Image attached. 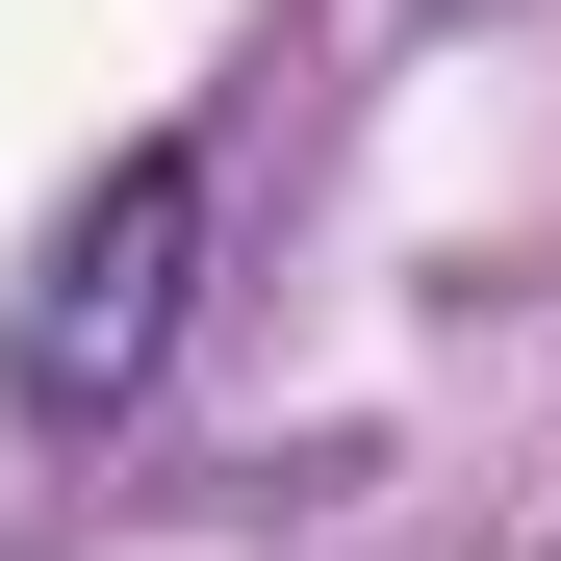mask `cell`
Masks as SVG:
<instances>
[{"label": "cell", "mask_w": 561, "mask_h": 561, "mask_svg": "<svg viewBox=\"0 0 561 561\" xmlns=\"http://www.w3.org/2000/svg\"><path fill=\"white\" fill-rule=\"evenodd\" d=\"M179 280H205V128H153V153L77 179V230L26 255V307H0V409L103 434L153 357H179Z\"/></svg>", "instance_id": "cell-1"}]
</instances>
